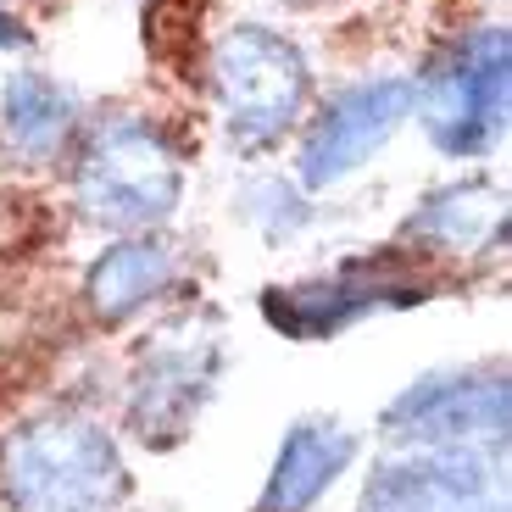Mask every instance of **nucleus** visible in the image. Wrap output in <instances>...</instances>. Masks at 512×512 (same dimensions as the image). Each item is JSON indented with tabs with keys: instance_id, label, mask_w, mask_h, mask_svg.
<instances>
[{
	"instance_id": "1",
	"label": "nucleus",
	"mask_w": 512,
	"mask_h": 512,
	"mask_svg": "<svg viewBox=\"0 0 512 512\" xmlns=\"http://www.w3.org/2000/svg\"><path fill=\"white\" fill-rule=\"evenodd\" d=\"M128 496L134 474L90 412H45L0 440V512H123Z\"/></svg>"
},
{
	"instance_id": "12",
	"label": "nucleus",
	"mask_w": 512,
	"mask_h": 512,
	"mask_svg": "<svg viewBox=\"0 0 512 512\" xmlns=\"http://www.w3.org/2000/svg\"><path fill=\"white\" fill-rule=\"evenodd\" d=\"M84 106L62 78L39 73V67H17L0 90V140L12 145L23 162H56L73 145Z\"/></svg>"
},
{
	"instance_id": "3",
	"label": "nucleus",
	"mask_w": 512,
	"mask_h": 512,
	"mask_svg": "<svg viewBox=\"0 0 512 512\" xmlns=\"http://www.w3.org/2000/svg\"><path fill=\"white\" fill-rule=\"evenodd\" d=\"M507 84H512V34L501 23L468 28L440 56L423 84H412V112L440 156L474 162L507 134Z\"/></svg>"
},
{
	"instance_id": "7",
	"label": "nucleus",
	"mask_w": 512,
	"mask_h": 512,
	"mask_svg": "<svg viewBox=\"0 0 512 512\" xmlns=\"http://www.w3.org/2000/svg\"><path fill=\"white\" fill-rule=\"evenodd\" d=\"M357 512H507L501 451H401L362 479Z\"/></svg>"
},
{
	"instance_id": "6",
	"label": "nucleus",
	"mask_w": 512,
	"mask_h": 512,
	"mask_svg": "<svg viewBox=\"0 0 512 512\" xmlns=\"http://www.w3.org/2000/svg\"><path fill=\"white\" fill-rule=\"evenodd\" d=\"M384 440L407 451H501L507 446V373H423L379 418Z\"/></svg>"
},
{
	"instance_id": "11",
	"label": "nucleus",
	"mask_w": 512,
	"mask_h": 512,
	"mask_svg": "<svg viewBox=\"0 0 512 512\" xmlns=\"http://www.w3.org/2000/svg\"><path fill=\"white\" fill-rule=\"evenodd\" d=\"M179 279V251L167 240H151V234H128V240L106 245L101 256L84 273V307H90L95 323L117 329V323L140 318L145 307H156Z\"/></svg>"
},
{
	"instance_id": "5",
	"label": "nucleus",
	"mask_w": 512,
	"mask_h": 512,
	"mask_svg": "<svg viewBox=\"0 0 512 512\" xmlns=\"http://www.w3.org/2000/svg\"><path fill=\"white\" fill-rule=\"evenodd\" d=\"M223 373V334L212 318L167 323L145 340L128 379V429L151 451H167L190 435V423L212 401Z\"/></svg>"
},
{
	"instance_id": "2",
	"label": "nucleus",
	"mask_w": 512,
	"mask_h": 512,
	"mask_svg": "<svg viewBox=\"0 0 512 512\" xmlns=\"http://www.w3.org/2000/svg\"><path fill=\"white\" fill-rule=\"evenodd\" d=\"M73 195L78 212L106 229H156L184 201V156L156 117L112 112L78 151Z\"/></svg>"
},
{
	"instance_id": "4",
	"label": "nucleus",
	"mask_w": 512,
	"mask_h": 512,
	"mask_svg": "<svg viewBox=\"0 0 512 512\" xmlns=\"http://www.w3.org/2000/svg\"><path fill=\"white\" fill-rule=\"evenodd\" d=\"M312 95L307 56L262 23H234L212 45V101L240 151H273Z\"/></svg>"
},
{
	"instance_id": "9",
	"label": "nucleus",
	"mask_w": 512,
	"mask_h": 512,
	"mask_svg": "<svg viewBox=\"0 0 512 512\" xmlns=\"http://www.w3.org/2000/svg\"><path fill=\"white\" fill-rule=\"evenodd\" d=\"M418 295H423L418 284L390 273V256H373V262H346L329 279L262 290V318L279 334H290V340H334V334H346L368 312L407 307Z\"/></svg>"
},
{
	"instance_id": "8",
	"label": "nucleus",
	"mask_w": 512,
	"mask_h": 512,
	"mask_svg": "<svg viewBox=\"0 0 512 512\" xmlns=\"http://www.w3.org/2000/svg\"><path fill=\"white\" fill-rule=\"evenodd\" d=\"M412 117V78H362V84H346L318 117H312L307 140H301V184L307 190H329V184L351 179L362 162L384 151L396 140V128Z\"/></svg>"
},
{
	"instance_id": "15",
	"label": "nucleus",
	"mask_w": 512,
	"mask_h": 512,
	"mask_svg": "<svg viewBox=\"0 0 512 512\" xmlns=\"http://www.w3.org/2000/svg\"><path fill=\"white\" fill-rule=\"evenodd\" d=\"M284 6H318V0H284Z\"/></svg>"
},
{
	"instance_id": "10",
	"label": "nucleus",
	"mask_w": 512,
	"mask_h": 512,
	"mask_svg": "<svg viewBox=\"0 0 512 512\" xmlns=\"http://www.w3.org/2000/svg\"><path fill=\"white\" fill-rule=\"evenodd\" d=\"M362 440L340 418H301L284 429L273 451L268 485L256 496V512H312L340 479L351 474Z\"/></svg>"
},
{
	"instance_id": "13",
	"label": "nucleus",
	"mask_w": 512,
	"mask_h": 512,
	"mask_svg": "<svg viewBox=\"0 0 512 512\" xmlns=\"http://www.w3.org/2000/svg\"><path fill=\"white\" fill-rule=\"evenodd\" d=\"M507 234V190L485 179H462L451 190L423 195V206L401 223V240L418 251H496Z\"/></svg>"
},
{
	"instance_id": "14",
	"label": "nucleus",
	"mask_w": 512,
	"mask_h": 512,
	"mask_svg": "<svg viewBox=\"0 0 512 512\" xmlns=\"http://www.w3.org/2000/svg\"><path fill=\"white\" fill-rule=\"evenodd\" d=\"M28 23L17 17V6L12 0H0V51H28Z\"/></svg>"
}]
</instances>
